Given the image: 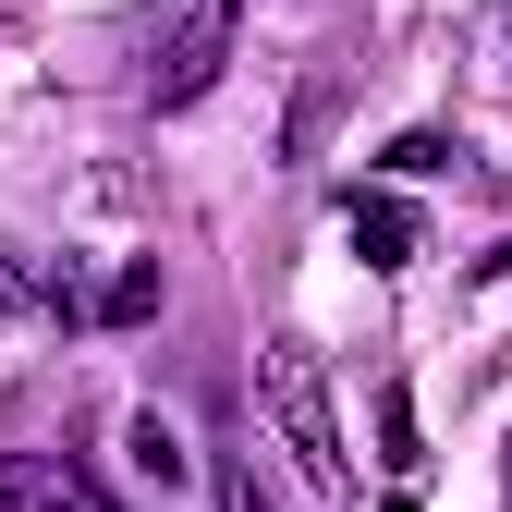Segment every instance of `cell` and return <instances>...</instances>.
<instances>
[{
  "label": "cell",
  "mask_w": 512,
  "mask_h": 512,
  "mask_svg": "<svg viewBox=\"0 0 512 512\" xmlns=\"http://www.w3.org/2000/svg\"><path fill=\"white\" fill-rule=\"evenodd\" d=\"M0 512H110V500L49 452H0Z\"/></svg>",
  "instance_id": "obj_3"
},
{
  "label": "cell",
  "mask_w": 512,
  "mask_h": 512,
  "mask_svg": "<svg viewBox=\"0 0 512 512\" xmlns=\"http://www.w3.org/2000/svg\"><path fill=\"white\" fill-rule=\"evenodd\" d=\"M354 244H366V269H403V256H415V220L366 196V208H354Z\"/></svg>",
  "instance_id": "obj_5"
},
{
  "label": "cell",
  "mask_w": 512,
  "mask_h": 512,
  "mask_svg": "<svg viewBox=\"0 0 512 512\" xmlns=\"http://www.w3.org/2000/svg\"><path fill=\"white\" fill-rule=\"evenodd\" d=\"M232 61V0H183V25L159 37V110L208 98V74Z\"/></svg>",
  "instance_id": "obj_2"
},
{
  "label": "cell",
  "mask_w": 512,
  "mask_h": 512,
  "mask_svg": "<svg viewBox=\"0 0 512 512\" xmlns=\"http://www.w3.org/2000/svg\"><path fill=\"white\" fill-rule=\"evenodd\" d=\"M49 305V281L25 269V244H0V317H37Z\"/></svg>",
  "instance_id": "obj_6"
},
{
  "label": "cell",
  "mask_w": 512,
  "mask_h": 512,
  "mask_svg": "<svg viewBox=\"0 0 512 512\" xmlns=\"http://www.w3.org/2000/svg\"><path fill=\"white\" fill-rule=\"evenodd\" d=\"M269 415H281V452L342 500V415H330V366L305 342H269Z\"/></svg>",
  "instance_id": "obj_1"
},
{
  "label": "cell",
  "mask_w": 512,
  "mask_h": 512,
  "mask_svg": "<svg viewBox=\"0 0 512 512\" xmlns=\"http://www.w3.org/2000/svg\"><path fill=\"white\" fill-rule=\"evenodd\" d=\"M122 452H135V476L183 488V427H171V415H135V427H122Z\"/></svg>",
  "instance_id": "obj_4"
}]
</instances>
